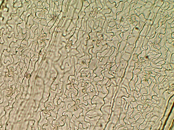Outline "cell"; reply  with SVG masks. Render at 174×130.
<instances>
[{"instance_id":"obj_3","label":"cell","mask_w":174,"mask_h":130,"mask_svg":"<svg viewBox=\"0 0 174 130\" xmlns=\"http://www.w3.org/2000/svg\"><path fill=\"white\" fill-rule=\"evenodd\" d=\"M58 89H57L56 91H52V90H51L50 91L51 95L50 97L49 98V99L48 101H47L46 103V106H47V104L49 103L50 104L51 103L52 106L53 107V99L55 97V95L57 93H58Z\"/></svg>"},{"instance_id":"obj_1","label":"cell","mask_w":174,"mask_h":130,"mask_svg":"<svg viewBox=\"0 0 174 130\" xmlns=\"http://www.w3.org/2000/svg\"><path fill=\"white\" fill-rule=\"evenodd\" d=\"M94 106H91V105H88V106H84L83 105H81L79 106V107L80 108H82L83 109V111L82 113H81L80 114V115H83V116H85L86 115V113L87 111H89V110H90V109H92V108H94Z\"/></svg>"},{"instance_id":"obj_2","label":"cell","mask_w":174,"mask_h":130,"mask_svg":"<svg viewBox=\"0 0 174 130\" xmlns=\"http://www.w3.org/2000/svg\"><path fill=\"white\" fill-rule=\"evenodd\" d=\"M58 99V98L55 99V103L56 104L55 108L54 110H53L52 111H53V112L50 111V112L51 113V116H52V117H53L55 118L56 116V114L57 113V111L58 110L59 108L63 107V105H64L63 103H62V104H61L60 106H59L58 105L57 103V99Z\"/></svg>"}]
</instances>
